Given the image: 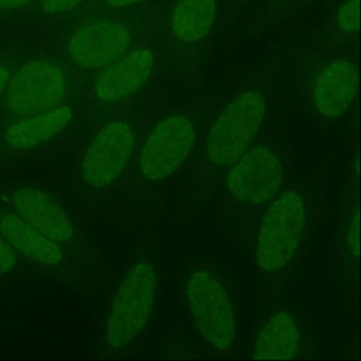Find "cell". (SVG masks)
<instances>
[{"label": "cell", "instance_id": "cell-23", "mask_svg": "<svg viewBox=\"0 0 361 361\" xmlns=\"http://www.w3.org/2000/svg\"><path fill=\"white\" fill-rule=\"evenodd\" d=\"M35 0H0V16H11L28 10Z\"/></svg>", "mask_w": 361, "mask_h": 361}, {"label": "cell", "instance_id": "cell-20", "mask_svg": "<svg viewBox=\"0 0 361 361\" xmlns=\"http://www.w3.org/2000/svg\"><path fill=\"white\" fill-rule=\"evenodd\" d=\"M18 64V61L12 59V56L7 52L0 54V98L5 92Z\"/></svg>", "mask_w": 361, "mask_h": 361}, {"label": "cell", "instance_id": "cell-16", "mask_svg": "<svg viewBox=\"0 0 361 361\" xmlns=\"http://www.w3.org/2000/svg\"><path fill=\"white\" fill-rule=\"evenodd\" d=\"M215 16V0H178L171 12V32L181 43H197L210 32Z\"/></svg>", "mask_w": 361, "mask_h": 361}, {"label": "cell", "instance_id": "cell-10", "mask_svg": "<svg viewBox=\"0 0 361 361\" xmlns=\"http://www.w3.org/2000/svg\"><path fill=\"white\" fill-rule=\"evenodd\" d=\"M283 166L276 154L265 145H257L232 166L228 188L232 195L244 204H265L280 190Z\"/></svg>", "mask_w": 361, "mask_h": 361}, {"label": "cell", "instance_id": "cell-8", "mask_svg": "<svg viewBox=\"0 0 361 361\" xmlns=\"http://www.w3.org/2000/svg\"><path fill=\"white\" fill-rule=\"evenodd\" d=\"M135 139L134 130L128 122L114 120L105 124L84 156V180L94 188L111 185L130 161Z\"/></svg>", "mask_w": 361, "mask_h": 361}, {"label": "cell", "instance_id": "cell-13", "mask_svg": "<svg viewBox=\"0 0 361 361\" xmlns=\"http://www.w3.org/2000/svg\"><path fill=\"white\" fill-rule=\"evenodd\" d=\"M73 118V109L68 104L62 105L8 124L4 139L6 145L13 149H35L60 134Z\"/></svg>", "mask_w": 361, "mask_h": 361}, {"label": "cell", "instance_id": "cell-4", "mask_svg": "<svg viewBox=\"0 0 361 361\" xmlns=\"http://www.w3.org/2000/svg\"><path fill=\"white\" fill-rule=\"evenodd\" d=\"M266 113L261 94L246 92L230 103L215 120L207 138L209 159L219 166H232L250 147Z\"/></svg>", "mask_w": 361, "mask_h": 361}, {"label": "cell", "instance_id": "cell-14", "mask_svg": "<svg viewBox=\"0 0 361 361\" xmlns=\"http://www.w3.org/2000/svg\"><path fill=\"white\" fill-rule=\"evenodd\" d=\"M0 231L13 248L37 263L56 266L62 261L59 245L18 215L7 214L0 219Z\"/></svg>", "mask_w": 361, "mask_h": 361}, {"label": "cell", "instance_id": "cell-1", "mask_svg": "<svg viewBox=\"0 0 361 361\" xmlns=\"http://www.w3.org/2000/svg\"><path fill=\"white\" fill-rule=\"evenodd\" d=\"M83 78L65 60L49 54L18 63L0 98L7 123L68 104L79 96Z\"/></svg>", "mask_w": 361, "mask_h": 361}, {"label": "cell", "instance_id": "cell-19", "mask_svg": "<svg viewBox=\"0 0 361 361\" xmlns=\"http://www.w3.org/2000/svg\"><path fill=\"white\" fill-rule=\"evenodd\" d=\"M359 0H348L338 11L340 29L345 33H354L359 29Z\"/></svg>", "mask_w": 361, "mask_h": 361}, {"label": "cell", "instance_id": "cell-18", "mask_svg": "<svg viewBox=\"0 0 361 361\" xmlns=\"http://www.w3.org/2000/svg\"><path fill=\"white\" fill-rule=\"evenodd\" d=\"M147 0H88L87 3L75 11L69 20H78L84 16H96L118 12L133 6L145 3Z\"/></svg>", "mask_w": 361, "mask_h": 361}, {"label": "cell", "instance_id": "cell-21", "mask_svg": "<svg viewBox=\"0 0 361 361\" xmlns=\"http://www.w3.org/2000/svg\"><path fill=\"white\" fill-rule=\"evenodd\" d=\"M16 263V257L13 249L0 238V276L11 271Z\"/></svg>", "mask_w": 361, "mask_h": 361}, {"label": "cell", "instance_id": "cell-22", "mask_svg": "<svg viewBox=\"0 0 361 361\" xmlns=\"http://www.w3.org/2000/svg\"><path fill=\"white\" fill-rule=\"evenodd\" d=\"M348 249L356 259L359 257V210L356 209L350 228H348V238H346Z\"/></svg>", "mask_w": 361, "mask_h": 361}, {"label": "cell", "instance_id": "cell-12", "mask_svg": "<svg viewBox=\"0 0 361 361\" xmlns=\"http://www.w3.org/2000/svg\"><path fill=\"white\" fill-rule=\"evenodd\" d=\"M13 204L23 219L54 242L65 243L73 236L66 213L45 192L23 188L14 194Z\"/></svg>", "mask_w": 361, "mask_h": 361}, {"label": "cell", "instance_id": "cell-2", "mask_svg": "<svg viewBox=\"0 0 361 361\" xmlns=\"http://www.w3.org/2000/svg\"><path fill=\"white\" fill-rule=\"evenodd\" d=\"M138 27L119 12L78 18L63 35L64 60L87 81L136 47Z\"/></svg>", "mask_w": 361, "mask_h": 361}, {"label": "cell", "instance_id": "cell-3", "mask_svg": "<svg viewBox=\"0 0 361 361\" xmlns=\"http://www.w3.org/2000/svg\"><path fill=\"white\" fill-rule=\"evenodd\" d=\"M306 221L305 204L297 192L279 196L262 221L255 259L262 270L274 274L297 251Z\"/></svg>", "mask_w": 361, "mask_h": 361}, {"label": "cell", "instance_id": "cell-7", "mask_svg": "<svg viewBox=\"0 0 361 361\" xmlns=\"http://www.w3.org/2000/svg\"><path fill=\"white\" fill-rule=\"evenodd\" d=\"M195 128L187 118L173 116L160 122L149 134L139 166L149 180H162L185 161L195 142Z\"/></svg>", "mask_w": 361, "mask_h": 361}, {"label": "cell", "instance_id": "cell-17", "mask_svg": "<svg viewBox=\"0 0 361 361\" xmlns=\"http://www.w3.org/2000/svg\"><path fill=\"white\" fill-rule=\"evenodd\" d=\"M88 0H35L28 11L35 16H56L69 20Z\"/></svg>", "mask_w": 361, "mask_h": 361}, {"label": "cell", "instance_id": "cell-6", "mask_svg": "<svg viewBox=\"0 0 361 361\" xmlns=\"http://www.w3.org/2000/svg\"><path fill=\"white\" fill-rule=\"evenodd\" d=\"M187 299L202 338L216 350L231 348L236 336L235 314L219 281L206 270L192 272L187 282Z\"/></svg>", "mask_w": 361, "mask_h": 361}, {"label": "cell", "instance_id": "cell-11", "mask_svg": "<svg viewBox=\"0 0 361 361\" xmlns=\"http://www.w3.org/2000/svg\"><path fill=\"white\" fill-rule=\"evenodd\" d=\"M358 88V73L348 61L336 60L321 69L314 79L312 98L321 115L338 118L354 101Z\"/></svg>", "mask_w": 361, "mask_h": 361}, {"label": "cell", "instance_id": "cell-9", "mask_svg": "<svg viewBox=\"0 0 361 361\" xmlns=\"http://www.w3.org/2000/svg\"><path fill=\"white\" fill-rule=\"evenodd\" d=\"M153 65L151 50L133 48L92 80V100L105 111L128 104L149 79Z\"/></svg>", "mask_w": 361, "mask_h": 361}, {"label": "cell", "instance_id": "cell-15", "mask_svg": "<svg viewBox=\"0 0 361 361\" xmlns=\"http://www.w3.org/2000/svg\"><path fill=\"white\" fill-rule=\"evenodd\" d=\"M300 348V333L293 319L284 312L269 319L259 331L253 357L266 360L293 359Z\"/></svg>", "mask_w": 361, "mask_h": 361}, {"label": "cell", "instance_id": "cell-5", "mask_svg": "<svg viewBox=\"0 0 361 361\" xmlns=\"http://www.w3.org/2000/svg\"><path fill=\"white\" fill-rule=\"evenodd\" d=\"M156 295V274L149 263H139L122 281L107 320L106 338L111 348L130 344L147 324Z\"/></svg>", "mask_w": 361, "mask_h": 361}]
</instances>
